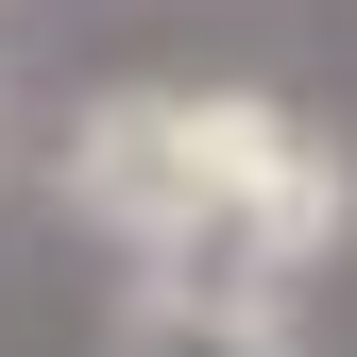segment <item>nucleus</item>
<instances>
[{"mask_svg":"<svg viewBox=\"0 0 357 357\" xmlns=\"http://www.w3.org/2000/svg\"><path fill=\"white\" fill-rule=\"evenodd\" d=\"M52 204L119 273H188V289H306L357 238V153L273 85H204V68H137L85 85L52 137Z\"/></svg>","mask_w":357,"mask_h":357,"instance_id":"nucleus-1","label":"nucleus"},{"mask_svg":"<svg viewBox=\"0 0 357 357\" xmlns=\"http://www.w3.org/2000/svg\"><path fill=\"white\" fill-rule=\"evenodd\" d=\"M102 357H306V289H188V273H119Z\"/></svg>","mask_w":357,"mask_h":357,"instance_id":"nucleus-2","label":"nucleus"}]
</instances>
